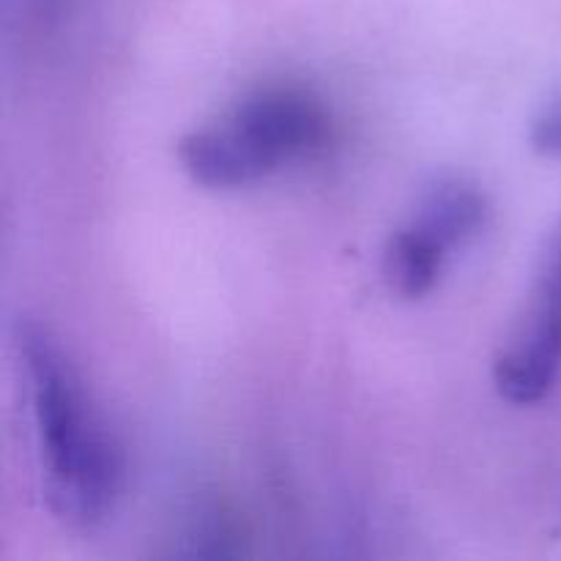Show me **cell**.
Wrapping results in <instances>:
<instances>
[{"label": "cell", "instance_id": "2", "mask_svg": "<svg viewBox=\"0 0 561 561\" xmlns=\"http://www.w3.org/2000/svg\"><path fill=\"white\" fill-rule=\"evenodd\" d=\"M327 137L329 113L321 99L277 82L252 91L219 124L181 137L179 162L195 184L241 190L321 151Z\"/></svg>", "mask_w": 561, "mask_h": 561}, {"label": "cell", "instance_id": "7", "mask_svg": "<svg viewBox=\"0 0 561 561\" xmlns=\"http://www.w3.org/2000/svg\"><path fill=\"white\" fill-rule=\"evenodd\" d=\"M529 140L531 148L542 157L561 159V93L537 115L535 124H531Z\"/></svg>", "mask_w": 561, "mask_h": 561}, {"label": "cell", "instance_id": "3", "mask_svg": "<svg viewBox=\"0 0 561 561\" xmlns=\"http://www.w3.org/2000/svg\"><path fill=\"white\" fill-rule=\"evenodd\" d=\"M561 376V222L553 228L537 268L524 323L496 356L493 383L515 405H535Z\"/></svg>", "mask_w": 561, "mask_h": 561}, {"label": "cell", "instance_id": "6", "mask_svg": "<svg viewBox=\"0 0 561 561\" xmlns=\"http://www.w3.org/2000/svg\"><path fill=\"white\" fill-rule=\"evenodd\" d=\"M241 531L233 524L225 507L217 504H206L197 507L184 524V535H181V551L184 557H233L239 553Z\"/></svg>", "mask_w": 561, "mask_h": 561}, {"label": "cell", "instance_id": "4", "mask_svg": "<svg viewBox=\"0 0 561 561\" xmlns=\"http://www.w3.org/2000/svg\"><path fill=\"white\" fill-rule=\"evenodd\" d=\"M488 197L466 179H442L420 197L409 222L425 230L444 250L466 244L482 233L488 222Z\"/></svg>", "mask_w": 561, "mask_h": 561}, {"label": "cell", "instance_id": "5", "mask_svg": "<svg viewBox=\"0 0 561 561\" xmlns=\"http://www.w3.org/2000/svg\"><path fill=\"white\" fill-rule=\"evenodd\" d=\"M444 261L447 250L414 222H405L389 236L383 250V277L403 299H422L436 288Z\"/></svg>", "mask_w": 561, "mask_h": 561}, {"label": "cell", "instance_id": "1", "mask_svg": "<svg viewBox=\"0 0 561 561\" xmlns=\"http://www.w3.org/2000/svg\"><path fill=\"white\" fill-rule=\"evenodd\" d=\"M16 351L31 392L49 510L69 526L102 524L124 491V449L47 329L22 321Z\"/></svg>", "mask_w": 561, "mask_h": 561}]
</instances>
